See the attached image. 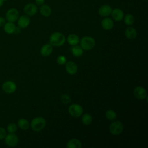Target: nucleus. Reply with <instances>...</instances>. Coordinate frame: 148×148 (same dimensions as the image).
<instances>
[{"instance_id":"obj_1","label":"nucleus","mask_w":148,"mask_h":148,"mask_svg":"<svg viewBox=\"0 0 148 148\" xmlns=\"http://www.w3.org/2000/svg\"><path fill=\"white\" fill-rule=\"evenodd\" d=\"M50 44L52 46L59 47L62 46L65 42V37L63 34L55 32L51 34L49 37Z\"/></svg>"},{"instance_id":"obj_2","label":"nucleus","mask_w":148,"mask_h":148,"mask_svg":"<svg viewBox=\"0 0 148 148\" xmlns=\"http://www.w3.org/2000/svg\"><path fill=\"white\" fill-rule=\"evenodd\" d=\"M46 124V120L42 117H36L33 119L30 124L32 130L35 132H39L43 130Z\"/></svg>"},{"instance_id":"obj_3","label":"nucleus","mask_w":148,"mask_h":148,"mask_svg":"<svg viewBox=\"0 0 148 148\" xmlns=\"http://www.w3.org/2000/svg\"><path fill=\"white\" fill-rule=\"evenodd\" d=\"M80 47L84 50H90L92 49L95 45L94 39L91 36H86L83 37L80 41Z\"/></svg>"},{"instance_id":"obj_4","label":"nucleus","mask_w":148,"mask_h":148,"mask_svg":"<svg viewBox=\"0 0 148 148\" xmlns=\"http://www.w3.org/2000/svg\"><path fill=\"white\" fill-rule=\"evenodd\" d=\"M124 129L123 123L119 121L112 122L109 127V132L113 135H118L120 134Z\"/></svg>"},{"instance_id":"obj_5","label":"nucleus","mask_w":148,"mask_h":148,"mask_svg":"<svg viewBox=\"0 0 148 148\" xmlns=\"http://www.w3.org/2000/svg\"><path fill=\"white\" fill-rule=\"evenodd\" d=\"M83 109L82 106L77 103H73L68 108V112L69 114L73 117H79L83 114Z\"/></svg>"},{"instance_id":"obj_6","label":"nucleus","mask_w":148,"mask_h":148,"mask_svg":"<svg viewBox=\"0 0 148 148\" xmlns=\"http://www.w3.org/2000/svg\"><path fill=\"white\" fill-rule=\"evenodd\" d=\"M5 144L9 147H14L17 145L19 142L18 136L14 133H9L6 134L4 138Z\"/></svg>"},{"instance_id":"obj_7","label":"nucleus","mask_w":148,"mask_h":148,"mask_svg":"<svg viewBox=\"0 0 148 148\" xmlns=\"http://www.w3.org/2000/svg\"><path fill=\"white\" fill-rule=\"evenodd\" d=\"M2 89L6 94H12L16 91L17 86L14 82L8 80L2 84Z\"/></svg>"},{"instance_id":"obj_8","label":"nucleus","mask_w":148,"mask_h":148,"mask_svg":"<svg viewBox=\"0 0 148 148\" xmlns=\"http://www.w3.org/2000/svg\"><path fill=\"white\" fill-rule=\"evenodd\" d=\"M19 17V12L16 8L9 9L6 13V18L9 22L14 23L16 21Z\"/></svg>"},{"instance_id":"obj_9","label":"nucleus","mask_w":148,"mask_h":148,"mask_svg":"<svg viewBox=\"0 0 148 148\" xmlns=\"http://www.w3.org/2000/svg\"><path fill=\"white\" fill-rule=\"evenodd\" d=\"M38 6L35 3H29L25 5L24 7L23 10L25 14L28 16H33L38 12Z\"/></svg>"},{"instance_id":"obj_10","label":"nucleus","mask_w":148,"mask_h":148,"mask_svg":"<svg viewBox=\"0 0 148 148\" xmlns=\"http://www.w3.org/2000/svg\"><path fill=\"white\" fill-rule=\"evenodd\" d=\"M134 95L135 97L140 100L144 99L147 97V91L142 86H137L134 90Z\"/></svg>"},{"instance_id":"obj_11","label":"nucleus","mask_w":148,"mask_h":148,"mask_svg":"<svg viewBox=\"0 0 148 148\" xmlns=\"http://www.w3.org/2000/svg\"><path fill=\"white\" fill-rule=\"evenodd\" d=\"M112 10V7L108 4H104L101 5L98 9V14L100 16L103 17H106L110 15Z\"/></svg>"},{"instance_id":"obj_12","label":"nucleus","mask_w":148,"mask_h":148,"mask_svg":"<svg viewBox=\"0 0 148 148\" xmlns=\"http://www.w3.org/2000/svg\"><path fill=\"white\" fill-rule=\"evenodd\" d=\"M110 15L112 19L116 21H121L124 16L123 11L120 8H115L112 9Z\"/></svg>"},{"instance_id":"obj_13","label":"nucleus","mask_w":148,"mask_h":148,"mask_svg":"<svg viewBox=\"0 0 148 148\" xmlns=\"http://www.w3.org/2000/svg\"><path fill=\"white\" fill-rule=\"evenodd\" d=\"M30 18L27 15H23L18 17L17 20L18 26L21 28H27L30 24Z\"/></svg>"},{"instance_id":"obj_14","label":"nucleus","mask_w":148,"mask_h":148,"mask_svg":"<svg viewBox=\"0 0 148 148\" xmlns=\"http://www.w3.org/2000/svg\"><path fill=\"white\" fill-rule=\"evenodd\" d=\"M65 69L68 74L73 75L77 73L78 68L77 65L74 62L69 61L65 63Z\"/></svg>"},{"instance_id":"obj_15","label":"nucleus","mask_w":148,"mask_h":148,"mask_svg":"<svg viewBox=\"0 0 148 148\" xmlns=\"http://www.w3.org/2000/svg\"><path fill=\"white\" fill-rule=\"evenodd\" d=\"M101 27L105 30H110L113 28L114 26L113 20L108 17H105L101 23Z\"/></svg>"},{"instance_id":"obj_16","label":"nucleus","mask_w":148,"mask_h":148,"mask_svg":"<svg viewBox=\"0 0 148 148\" xmlns=\"http://www.w3.org/2000/svg\"><path fill=\"white\" fill-rule=\"evenodd\" d=\"M39 13L42 16L45 17H47L51 15L52 13V10L49 5L44 3L43 5L40 6Z\"/></svg>"},{"instance_id":"obj_17","label":"nucleus","mask_w":148,"mask_h":148,"mask_svg":"<svg viewBox=\"0 0 148 148\" xmlns=\"http://www.w3.org/2000/svg\"><path fill=\"white\" fill-rule=\"evenodd\" d=\"M125 36L128 39H134L137 36V31L134 27H128L125 30Z\"/></svg>"},{"instance_id":"obj_18","label":"nucleus","mask_w":148,"mask_h":148,"mask_svg":"<svg viewBox=\"0 0 148 148\" xmlns=\"http://www.w3.org/2000/svg\"><path fill=\"white\" fill-rule=\"evenodd\" d=\"M53 51V47L51 44L44 45L40 50V53L43 57H47L50 56Z\"/></svg>"},{"instance_id":"obj_19","label":"nucleus","mask_w":148,"mask_h":148,"mask_svg":"<svg viewBox=\"0 0 148 148\" xmlns=\"http://www.w3.org/2000/svg\"><path fill=\"white\" fill-rule=\"evenodd\" d=\"M67 148H81L82 143L76 138H73L70 139L66 143Z\"/></svg>"},{"instance_id":"obj_20","label":"nucleus","mask_w":148,"mask_h":148,"mask_svg":"<svg viewBox=\"0 0 148 148\" xmlns=\"http://www.w3.org/2000/svg\"><path fill=\"white\" fill-rule=\"evenodd\" d=\"M16 26L12 22H8L5 24L3 25V29L5 32L8 34H14Z\"/></svg>"},{"instance_id":"obj_21","label":"nucleus","mask_w":148,"mask_h":148,"mask_svg":"<svg viewBox=\"0 0 148 148\" xmlns=\"http://www.w3.org/2000/svg\"><path fill=\"white\" fill-rule=\"evenodd\" d=\"M67 42L71 46L77 45L79 42V38L75 34H71L68 36Z\"/></svg>"},{"instance_id":"obj_22","label":"nucleus","mask_w":148,"mask_h":148,"mask_svg":"<svg viewBox=\"0 0 148 148\" xmlns=\"http://www.w3.org/2000/svg\"><path fill=\"white\" fill-rule=\"evenodd\" d=\"M17 124H18V127L21 130H24V131L27 130L29 128V125H30V124H29V122L28 121V120L27 119H24V118L20 119L18 120Z\"/></svg>"},{"instance_id":"obj_23","label":"nucleus","mask_w":148,"mask_h":148,"mask_svg":"<svg viewBox=\"0 0 148 148\" xmlns=\"http://www.w3.org/2000/svg\"><path fill=\"white\" fill-rule=\"evenodd\" d=\"M71 51L72 54L77 57L82 56L83 54V49L80 46L77 45L73 46L71 49Z\"/></svg>"},{"instance_id":"obj_24","label":"nucleus","mask_w":148,"mask_h":148,"mask_svg":"<svg viewBox=\"0 0 148 148\" xmlns=\"http://www.w3.org/2000/svg\"><path fill=\"white\" fill-rule=\"evenodd\" d=\"M82 121L86 125H90L92 122V117L90 114L85 113L82 115Z\"/></svg>"},{"instance_id":"obj_25","label":"nucleus","mask_w":148,"mask_h":148,"mask_svg":"<svg viewBox=\"0 0 148 148\" xmlns=\"http://www.w3.org/2000/svg\"><path fill=\"white\" fill-rule=\"evenodd\" d=\"M123 19L124 23L128 26L132 25L135 21L134 17L131 14H127L125 16H124Z\"/></svg>"},{"instance_id":"obj_26","label":"nucleus","mask_w":148,"mask_h":148,"mask_svg":"<svg viewBox=\"0 0 148 148\" xmlns=\"http://www.w3.org/2000/svg\"><path fill=\"white\" fill-rule=\"evenodd\" d=\"M105 117L109 120H114L116 119L117 114L113 110H108L105 113Z\"/></svg>"},{"instance_id":"obj_27","label":"nucleus","mask_w":148,"mask_h":148,"mask_svg":"<svg viewBox=\"0 0 148 148\" xmlns=\"http://www.w3.org/2000/svg\"><path fill=\"white\" fill-rule=\"evenodd\" d=\"M6 129L9 133H14L17 131V127L15 123H11L8 125Z\"/></svg>"},{"instance_id":"obj_28","label":"nucleus","mask_w":148,"mask_h":148,"mask_svg":"<svg viewBox=\"0 0 148 148\" xmlns=\"http://www.w3.org/2000/svg\"><path fill=\"white\" fill-rule=\"evenodd\" d=\"M60 99H61V101L64 104L69 103L71 101V97H69V95H68V94H62L60 96Z\"/></svg>"},{"instance_id":"obj_29","label":"nucleus","mask_w":148,"mask_h":148,"mask_svg":"<svg viewBox=\"0 0 148 148\" xmlns=\"http://www.w3.org/2000/svg\"><path fill=\"white\" fill-rule=\"evenodd\" d=\"M66 57L62 55L59 56L57 58V62L59 65H64L66 63Z\"/></svg>"},{"instance_id":"obj_30","label":"nucleus","mask_w":148,"mask_h":148,"mask_svg":"<svg viewBox=\"0 0 148 148\" xmlns=\"http://www.w3.org/2000/svg\"><path fill=\"white\" fill-rule=\"evenodd\" d=\"M6 134V130L2 127H0V140L4 139Z\"/></svg>"},{"instance_id":"obj_31","label":"nucleus","mask_w":148,"mask_h":148,"mask_svg":"<svg viewBox=\"0 0 148 148\" xmlns=\"http://www.w3.org/2000/svg\"><path fill=\"white\" fill-rule=\"evenodd\" d=\"M45 2V0H35V4L39 6L43 5Z\"/></svg>"},{"instance_id":"obj_32","label":"nucleus","mask_w":148,"mask_h":148,"mask_svg":"<svg viewBox=\"0 0 148 148\" xmlns=\"http://www.w3.org/2000/svg\"><path fill=\"white\" fill-rule=\"evenodd\" d=\"M5 23H6L5 19L2 17H0V27L3 26Z\"/></svg>"},{"instance_id":"obj_33","label":"nucleus","mask_w":148,"mask_h":148,"mask_svg":"<svg viewBox=\"0 0 148 148\" xmlns=\"http://www.w3.org/2000/svg\"><path fill=\"white\" fill-rule=\"evenodd\" d=\"M20 32H21V28L19 27L18 26V27H16L14 34H18L20 33Z\"/></svg>"},{"instance_id":"obj_34","label":"nucleus","mask_w":148,"mask_h":148,"mask_svg":"<svg viewBox=\"0 0 148 148\" xmlns=\"http://www.w3.org/2000/svg\"><path fill=\"white\" fill-rule=\"evenodd\" d=\"M3 4V0H0V7H1Z\"/></svg>"},{"instance_id":"obj_35","label":"nucleus","mask_w":148,"mask_h":148,"mask_svg":"<svg viewBox=\"0 0 148 148\" xmlns=\"http://www.w3.org/2000/svg\"><path fill=\"white\" fill-rule=\"evenodd\" d=\"M3 1H7V0H3Z\"/></svg>"},{"instance_id":"obj_36","label":"nucleus","mask_w":148,"mask_h":148,"mask_svg":"<svg viewBox=\"0 0 148 148\" xmlns=\"http://www.w3.org/2000/svg\"><path fill=\"white\" fill-rule=\"evenodd\" d=\"M143 1H147V0H143Z\"/></svg>"}]
</instances>
